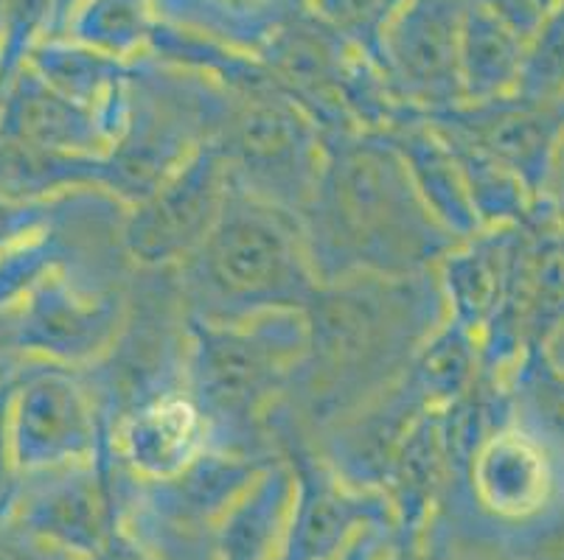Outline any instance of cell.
<instances>
[{
	"instance_id": "obj_1",
	"label": "cell",
	"mask_w": 564,
	"mask_h": 560,
	"mask_svg": "<svg viewBox=\"0 0 564 560\" xmlns=\"http://www.w3.org/2000/svg\"><path fill=\"white\" fill-rule=\"evenodd\" d=\"M475 485L486 510L517 524L551 518L564 496L556 454L522 431H509L486 446L475 469Z\"/></svg>"
},
{
	"instance_id": "obj_2",
	"label": "cell",
	"mask_w": 564,
	"mask_h": 560,
	"mask_svg": "<svg viewBox=\"0 0 564 560\" xmlns=\"http://www.w3.org/2000/svg\"><path fill=\"white\" fill-rule=\"evenodd\" d=\"M9 438L20 474H45L82 446V409L74 387L54 373L9 389Z\"/></svg>"
},
{
	"instance_id": "obj_3",
	"label": "cell",
	"mask_w": 564,
	"mask_h": 560,
	"mask_svg": "<svg viewBox=\"0 0 564 560\" xmlns=\"http://www.w3.org/2000/svg\"><path fill=\"white\" fill-rule=\"evenodd\" d=\"M525 43L500 20L464 0L460 18V68L480 87H500L520 79Z\"/></svg>"
},
{
	"instance_id": "obj_4",
	"label": "cell",
	"mask_w": 564,
	"mask_h": 560,
	"mask_svg": "<svg viewBox=\"0 0 564 560\" xmlns=\"http://www.w3.org/2000/svg\"><path fill=\"white\" fill-rule=\"evenodd\" d=\"M284 244L259 222H234L214 241L212 264L219 281L236 289H259L273 284L284 270Z\"/></svg>"
},
{
	"instance_id": "obj_5",
	"label": "cell",
	"mask_w": 564,
	"mask_h": 560,
	"mask_svg": "<svg viewBox=\"0 0 564 560\" xmlns=\"http://www.w3.org/2000/svg\"><path fill=\"white\" fill-rule=\"evenodd\" d=\"M197 449V415L188 404L172 400L135 420L130 451L138 469L150 474H172Z\"/></svg>"
},
{
	"instance_id": "obj_6",
	"label": "cell",
	"mask_w": 564,
	"mask_h": 560,
	"mask_svg": "<svg viewBox=\"0 0 564 560\" xmlns=\"http://www.w3.org/2000/svg\"><path fill=\"white\" fill-rule=\"evenodd\" d=\"M520 79L540 101L564 96V0L525 43Z\"/></svg>"
},
{
	"instance_id": "obj_7",
	"label": "cell",
	"mask_w": 564,
	"mask_h": 560,
	"mask_svg": "<svg viewBox=\"0 0 564 560\" xmlns=\"http://www.w3.org/2000/svg\"><path fill=\"white\" fill-rule=\"evenodd\" d=\"M315 12L357 40L382 37L379 31L397 20L408 0H312Z\"/></svg>"
},
{
	"instance_id": "obj_8",
	"label": "cell",
	"mask_w": 564,
	"mask_h": 560,
	"mask_svg": "<svg viewBox=\"0 0 564 560\" xmlns=\"http://www.w3.org/2000/svg\"><path fill=\"white\" fill-rule=\"evenodd\" d=\"M143 0H87L74 29L96 45H121L135 37L143 18Z\"/></svg>"
},
{
	"instance_id": "obj_9",
	"label": "cell",
	"mask_w": 564,
	"mask_h": 560,
	"mask_svg": "<svg viewBox=\"0 0 564 560\" xmlns=\"http://www.w3.org/2000/svg\"><path fill=\"white\" fill-rule=\"evenodd\" d=\"M531 560H564V516L547 524L545 530L536 532L531 549Z\"/></svg>"
},
{
	"instance_id": "obj_10",
	"label": "cell",
	"mask_w": 564,
	"mask_h": 560,
	"mask_svg": "<svg viewBox=\"0 0 564 560\" xmlns=\"http://www.w3.org/2000/svg\"><path fill=\"white\" fill-rule=\"evenodd\" d=\"M87 0H51V18L56 23H70V20L79 18V12L85 9Z\"/></svg>"
},
{
	"instance_id": "obj_11",
	"label": "cell",
	"mask_w": 564,
	"mask_h": 560,
	"mask_svg": "<svg viewBox=\"0 0 564 560\" xmlns=\"http://www.w3.org/2000/svg\"><path fill=\"white\" fill-rule=\"evenodd\" d=\"M553 367H556L558 373H562V376H564V328H562V331H558L556 345H553Z\"/></svg>"
},
{
	"instance_id": "obj_12",
	"label": "cell",
	"mask_w": 564,
	"mask_h": 560,
	"mask_svg": "<svg viewBox=\"0 0 564 560\" xmlns=\"http://www.w3.org/2000/svg\"><path fill=\"white\" fill-rule=\"evenodd\" d=\"M14 0H0V29H3V20H7L9 9H12Z\"/></svg>"
},
{
	"instance_id": "obj_13",
	"label": "cell",
	"mask_w": 564,
	"mask_h": 560,
	"mask_svg": "<svg viewBox=\"0 0 564 560\" xmlns=\"http://www.w3.org/2000/svg\"><path fill=\"white\" fill-rule=\"evenodd\" d=\"M562 188H564V177H562ZM562 197H564V191H562Z\"/></svg>"
}]
</instances>
